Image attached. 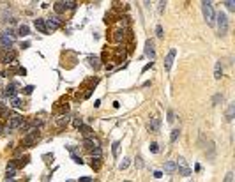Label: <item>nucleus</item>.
I'll list each match as a JSON object with an SVG mask.
<instances>
[{"label":"nucleus","mask_w":235,"mask_h":182,"mask_svg":"<svg viewBox=\"0 0 235 182\" xmlns=\"http://www.w3.org/2000/svg\"><path fill=\"white\" fill-rule=\"evenodd\" d=\"M0 46H2V50L4 51H9L12 48V37L4 32L2 35H0Z\"/></svg>","instance_id":"6"},{"label":"nucleus","mask_w":235,"mask_h":182,"mask_svg":"<svg viewBox=\"0 0 235 182\" xmlns=\"http://www.w3.org/2000/svg\"><path fill=\"white\" fill-rule=\"evenodd\" d=\"M232 179H233V173H232V171H228V173L224 175V180H223V182H232Z\"/></svg>","instance_id":"40"},{"label":"nucleus","mask_w":235,"mask_h":182,"mask_svg":"<svg viewBox=\"0 0 235 182\" xmlns=\"http://www.w3.org/2000/svg\"><path fill=\"white\" fill-rule=\"evenodd\" d=\"M88 64H90L94 69H99V67H101V60H99V57H88Z\"/></svg>","instance_id":"20"},{"label":"nucleus","mask_w":235,"mask_h":182,"mask_svg":"<svg viewBox=\"0 0 235 182\" xmlns=\"http://www.w3.org/2000/svg\"><path fill=\"white\" fill-rule=\"evenodd\" d=\"M23 117H20V115H12L11 119H9V122H7V126H6V129H4V133H11L12 129H18V127L23 124Z\"/></svg>","instance_id":"5"},{"label":"nucleus","mask_w":235,"mask_h":182,"mask_svg":"<svg viewBox=\"0 0 235 182\" xmlns=\"http://www.w3.org/2000/svg\"><path fill=\"white\" fill-rule=\"evenodd\" d=\"M219 101H223V94H216V96H214V97H212V105L216 106Z\"/></svg>","instance_id":"33"},{"label":"nucleus","mask_w":235,"mask_h":182,"mask_svg":"<svg viewBox=\"0 0 235 182\" xmlns=\"http://www.w3.org/2000/svg\"><path fill=\"white\" fill-rule=\"evenodd\" d=\"M159 127H161V119H159V117H152V119L147 122V129L150 133H159Z\"/></svg>","instance_id":"7"},{"label":"nucleus","mask_w":235,"mask_h":182,"mask_svg":"<svg viewBox=\"0 0 235 182\" xmlns=\"http://www.w3.org/2000/svg\"><path fill=\"white\" fill-rule=\"evenodd\" d=\"M90 166H92V170L97 171L99 168H101V157H92V163H90Z\"/></svg>","instance_id":"24"},{"label":"nucleus","mask_w":235,"mask_h":182,"mask_svg":"<svg viewBox=\"0 0 235 182\" xmlns=\"http://www.w3.org/2000/svg\"><path fill=\"white\" fill-rule=\"evenodd\" d=\"M66 182H74V180H66Z\"/></svg>","instance_id":"50"},{"label":"nucleus","mask_w":235,"mask_h":182,"mask_svg":"<svg viewBox=\"0 0 235 182\" xmlns=\"http://www.w3.org/2000/svg\"><path fill=\"white\" fill-rule=\"evenodd\" d=\"M53 9H55V12H57V14L64 12V11H66V2H55V4H53Z\"/></svg>","instance_id":"18"},{"label":"nucleus","mask_w":235,"mask_h":182,"mask_svg":"<svg viewBox=\"0 0 235 182\" xmlns=\"http://www.w3.org/2000/svg\"><path fill=\"white\" fill-rule=\"evenodd\" d=\"M12 105H14V108H23V101L14 99V101H12Z\"/></svg>","instance_id":"39"},{"label":"nucleus","mask_w":235,"mask_h":182,"mask_svg":"<svg viewBox=\"0 0 235 182\" xmlns=\"http://www.w3.org/2000/svg\"><path fill=\"white\" fill-rule=\"evenodd\" d=\"M37 140H39V129H30V131L23 136L21 143L25 145V147H32V145L37 143Z\"/></svg>","instance_id":"3"},{"label":"nucleus","mask_w":235,"mask_h":182,"mask_svg":"<svg viewBox=\"0 0 235 182\" xmlns=\"http://www.w3.org/2000/svg\"><path fill=\"white\" fill-rule=\"evenodd\" d=\"M4 129H6V126H2V124H0V134L4 133Z\"/></svg>","instance_id":"48"},{"label":"nucleus","mask_w":235,"mask_h":182,"mask_svg":"<svg viewBox=\"0 0 235 182\" xmlns=\"http://www.w3.org/2000/svg\"><path fill=\"white\" fill-rule=\"evenodd\" d=\"M32 92H34V87H32V85H27V87H25V88H23V94H32Z\"/></svg>","instance_id":"36"},{"label":"nucleus","mask_w":235,"mask_h":182,"mask_svg":"<svg viewBox=\"0 0 235 182\" xmlns=\"http://www.w3.org/2000/svg\"><path fill=\"white\" fill-rule=\"evenodd\" d=\"M202 11H203V18H205L207 25L214 27L216 25V11H214L212 2H202Z\"/></svg>","instance_id":"1"},{"label":"nucleus","mask_w":235,"mask_h":182,"mask_svg":"<svg viewBox=\"0 0 235 182\" xmlns=\"http://www.w3.org/2000/svg\"><path fill=\"white\" fill-rule=\"evenodd\" d=\"M145 55L150 58V62L156 58V50H154V41L152 39H147V41H145Z\"/></svg>","instance_id":"8"},{"label":"nucleus","mask_w":235,"mask_h":182,"mask_svg":"<svg viewBox=\"0 0 235 182\" xmlns=\"http://www.w3.org/2000/svg\"><path fill=\"white\" fill-rule=\"evenodd\" d=\"M148 150H150L152 154H157V152H159V145L156 143V142H152V143H150V147H148Z\"/></svg>","instance_id":"31"},{"label":"nucleus","mask_w":235,"mask_h":182,"mask_svg":"<svg viewBox=\"0 0 235 182\" xmlns=\"http://www.w3.org/2000/svg\"><path fill=\"white\" fill-rule=\"evenodd\" d=\"M113 35H111V41H115V43H122L124 39H126V30L124 28H117V30H113Z\"/></svg>","instance_id":"12"},{"label":"nucleus","mask_w":235,"mask_h":182,"mask_svg":"<svg viewBox=\"0 0 235 182\" xmlns=\"http://www.w3.org/2000/svg\"><path fill=\"white\" fill-rule=\"evenodd\" d=\"M164 6H166V2H159V7H157V11H159V14L164 11Z\"/></svg>","instance_id":"42"},{"label":"nucleus","mask_w":235,"mask_h":182,"mask_svg":"<svg viewBox=\"0 0 235 182\" xmlns=\"http://www.w3.org/2000/svg\"><path fill=\"white\" fill-rule=\"evenodd\" d=\"M90 154H92V157H101V149H99V147H96V149L90 150Z\"/></svg>","instance_id":"34"},{"label":"nucleus","mask_w":235,"mask_h":182,"mask_svg":"<svg viewBox=\"0 0 235 182\" xmlns=\"http://www.w3.org/2000/svg\"><path fill=\"white\" fill-rule=\"evenodd\" d=\"M154 177H156V179H161V177H163V173H161V171H154Z\"/></svg>","instance_id":"46"},{"label":"nucleus","mask_w":235,"mask_h":182,"mask_svg":"<svg viewBox=\"0 0 235 182\" xmlns=\"http://www.w3.org/2000/svg\"><path fill=\"white\" fill-rule=\"evenodd\" d=\"M156 35H157V37H163V35H164V34H163V27H161V25L156 27Z\"/></svg>","instance_id":"37"},{"label":"nucleus","mask_w":235,"mask_h":182,"mask_svg":"<svg viewBox=\"0 0 235 182\" xmlns=\"http://www.w3.org/2000/svg\"><path fill=\"white\" fill-rule=\"evenodd\" d=\"M67 120H69V117H67V115H62L60 119L57 120V124H59V127H62V126H66V124H67Z\"/></svg>","instance_id":"30"},{"label":"nucleus","mask_w":235,"mask_h":182,"mask_svg":"<svg viewBox=\"0 0 235 182\" xmlns=\"http://www.w3.org/2000/svg\"><path fill=\"white\" fill-rule=\"evenodd\" d=\"M6 182H16L14 179H6Z\"/></svg>","instance_id":"49"},{"label":"nucleus","mask_w":235,"mask_h":182,"mask_svg":"<svg viewBox=\"0 0 235 182\" xmlns=\"http://www.w3.org/2000/svg\"><path fill=\"white\" fill-rule=\"evenodd\" d=\"M179 134H181V131H179V129H173V131H172V134H170V142H172V143H175V142H177V138H179Z\"/></svg>","instance_id":"26"},{"label":"nucleus","mask_w":235,"mask_h":182,"mask_svg":"<svg viewBox=\"0 0 235 182\" xmlns=\"http://www.w3.org/2000/svg\"><path fill=\"white\" fill-rule=\"evenodd\" d=\"M83 147H85L87 150H92V149H96V143H94L92 138H85V142H83Z\"/></svg>","instance_id":"23"},{"label":"nucleus","mask_w":235,"mask_h":182,"mask_svg":"<svg viewBox=\"0 0 235 182\" xmlns=\"http://www.w3.org/2000/svg\"><path fill=\"white\" fill-rule=\"evenodd\" d=\"M136 166H138V168H142V166H143V163H142V159H140V157L136 159Z\"/></svg>","instance_id":"47"},{"label":"nucleus","mask_w":235,"mask_h":182,"mask_svg":"<svg viewBox=\"0 0 235 182\" xmlns=\"http://www.w3.org/2000/svg\"><path fill=\"white\" fill-rule=\"evenodd\" d=\"M152 66H154V62H148V64H147V66H145V67H143L142 71L145 72V71H147V69H150V67H152Z\"/></svg>","instance_id":"45"},{"label":"nucleus","mask_w":235,"mask_h":182,"mask_svg":"<svg viewBox=\"0 0 235 182\" xmlns=\"http://www.w3.org/2000/svg\"><path fill=\"white\" fill-rule=\"evenodd\" d=\"M78 182H92V179H90V177H82Z\"/></svg>","instance_id":"44"},{"label":"nucleus","mask_w":235,"mask_h":182,"mask_svg":"<svg viewBox=\"0 0 235 182\" xmlns=\"http://www.w3.org/2000/svg\"><path fill=\"white\" fill-rule=\"evenodd\" d=\"M34 25L37 28L41 34H48V28H46V21H44L43 18H37V20H34Z\"/></svg>","instance_id":"13"},{"label":"nucleus","mask_w":235,"mask_h":182,"mask_svg":"<svg viewBox=\"0 0 235 182\" xmlns=\"http://www.w3.org/2000/svg\"><path fill=\"white\" fill-rule=\"evenodd\" d=\"M80 131H82V134L85 136V138H92V127H88V126H82L80 127Z\"/></svg>","instance_id":"19"},{"label":"nucleus","mask_w":235,"mask_h":182,"mask_svg":"<svg viewBox=\"0 0 235 182\" xmlns=\"http://www.w3.org/2000/svg\"><path fill=\"white\" fill-rule=\"evenodd\" d=\"M16 35H21V37L28 35V27H27V25H20V28H18V34H16Z\"/></svg>","instance_id":"25"},{"label":"nucleus","mask_w":235,"mask_h":182,"mask_svg":"<svg viewBox=\"0 0 235 182\" xmlns=\"http://www.w3.org/2000/svg\"><path fill=\"white\" fill-rule=\"evenodd\" d=\"M233 115H235V103H230L228 110H226V120L232 122V120H233Z\"/></svg>","instance_id":"17"},{"label":"nucleus","mask_w":235,"mask_h":182,"mask_svg":"<svg viewBox=\"0 0 235 182\" xmlns=\"http://www.w3.org/2000/svg\"><path fill=\"white\" fill-rule=\"evenodd\" d=\"M46 21V28H48V32L49 30H57V28L60 27V18L59 16H51L48 18V20H44Z\"/></svg>","instance_id":"9"},{"label":"nucleus","mask_w":235,"mask_h":182,"mask_svg":"<svg viewBox=\"0 0 235 182\" xmlns=\"http://www.w3.org/2000/svg\"><path fill=\"white\" fill-rule=\"evenodd\" d=\"M175 168L179 170V173H181L182 177H189L191 175V168L187 166V163H186L184 157H179V159L175 161Z\"/></svg>","instance_id":"4"},{"label":"nucleus","mask_w":235,"mask_h":182,"mask_svg":"<svg viewBox=\"0 0 235 182\" xmlns=\"http://www.w3.org/2000/svg\"><path fill=\"white\" fill-rule=\"evenodd\" d=\"M129 163H131V159H129V157H124V159H122V163L119 165V168H120V170H126L127 166H129Z\"/></svg>","instance_id":"29"},{"label":"nucleus","mask_w":235,"mask_h":182,"mask_svg":"<svg viewBox=\"0 0 235 182\" xmlns=\"http://www.w3.org/2000/svg\"><path fill=\"white\" fill-rule=\"evenodd\" d=\"M82 126H83V119H82V117H76V119H74V127L80 129Z\"/></svg>","instance_id":"35"},{"label":"nucleus","mask_w":235,"mask_h":182,"mask_svg":"<svg viewBox=\"0 0 235 182\" xmlns=\"http://www.w3.org/2000/svg\"><path fill=\"white\" fill-rule=\"evenodd\" d=\"M71 157H73V161H74L76 165H83V159H82V157H80V156H76V154H74V152H73V154H71Z\"/></svg>","instance_id":"32"},{"label":"nucleus","mask_w":235,"mask_h":182,"mask_svg":"<svg viewBox=\"0 0 235 182\" xmlns=\"http://www.w3.org/2000/svg\"><path fill=\"white\" fill-rule=\"evenodd\" d=\"M126 58V51L122 50V48H119V50L115 51V62H122Z\"/></svg>","instance_id":"21"},{"label":"nucleus","mask_w":235,"mask_h":182,"mask_svg":"<svg viewBox=\"0 0 235 182\" xmlns=\"http://www.w3.org/2000/svg\"><path fill=\"white\" fill-rule=\"evenodd\" d=\"M173 120H175V113L172 110H168V122L170 124H173Z\"/></svg>","instance_id":"38"},{"label":"nucleus","mask_w":235,"mask_h":182,"mask_svg":"<svg viewBox=\"0 0 235 182\" xmlns=\"http://www.w3.org/2000/svg\"><path fill=\"white\" fill-rule=\"evenodd\" d=\"M18 74L25 76V74H27V69H25V67H20V69H18Z\"/></svg>","instance_id":"43"},{"label":"nucleus","mask_w":235,"mask_h":182,"mask_svg":"<svg viewBox=\"0 0 235 182\" xmlns=\"http://www.w3.org/2000/svg\"><path fill=\"white\" fill-rule=\"evenodd\" d=\"M175 55H177V50H175V48H172V50L168 51L166 58H164V69H166V71H170V69H172V66H173V60H175Z\"/></svg>","instance_id":"10"},{"label":"nucleus","mask_w":235,"mask_h":182,"mask_svg":"<svg viewBox=\"0 0 235 182\" xmlns=\"http://www.w3.org/2000/svg\"><path fill=\"white\" fill-rule=\"evenodd\" d=\"M175 170H177V168H175V161H168V163L164 165V171H166V173H170V175H172Z\"/></svg>","instance_id":"22"},{"label":"nucleus","mask_w":235,"mask_h":182,"mask_svg":"<svg viewBox=\"0 0 235 182\" xmlns=\"http://www.w3.org/2000/svg\"><path fill=\"white\" fill-rule=\"evenodd\" d=\"M4 94H6V97H9V99H16L18 85H16V83H11V85H7L6 90H4Z\"/></svg>","instance_id":"11"},{"label":"nucleus","mask_w":235,"mask_h":182,"mask_svg":"<svg viewBox=\"0 0 235 182\" xmlns=\"http://www.w3.org/2000/svg\"><path fill=\"white\" fill-rule=\"evenodd\" d=\"M223 4L226 6V9H228V11H235V2H233V0H224Z\"/></svg>","instance_id":"28"},{"label":"nucleus","mask_w":235,"mask_h":182,"mask_svg":"<svg viewBox=\"0 0 235 182\" xmlns=\"http://www.w3.org/2000/svg\"><path fill=\"white\" fill-rule=\"evenodd\" d=\"M76 7V2H66V9H74Z\"/></svg>","instance_id":"41"},{"label":"nucleus","mask_w":235,"mask_h":182,"mask_svg":"<svg viewBox=\"0 0 235 182\" xmlns=\"http://www.w3.org/2000/svg\"><path fill=\"white\" fill-rule=\"evenodd\" d=\"M14 57H16V55H14L11 50H9V51H2V53H0V62H2V64H9Z\"/></svg>","instance_id":"14"},{"label":"nucleus","mask_w":235,"mask_h":182,"mask_svg":"<svg viewBox=\"0 0 235 182\" xmlns=\"http://www.w3.org/2000/svg\"><path fill=\"white\" fill-rule=\"evenodd\" d=\"M216 21H218V32H219V35H226V32H228V27H230L228 16H226V14L221 11V12H218V14H216Z\"/></svg>","instance_id":"2"},{"label":"nucleus","mask_w":235,"mask_h":182,"mask_svg":"<svg viewBox=\"0 0 235 182\" xmlns=\"http://www.w3.org/2000/svg\"><path fill=\"white\" fill-rule=\"evenodd\" d=\"M14 175H16V165L9 161V165L6 168V179H14Z\"/></svg>","instance_id":"15"},{"label":"nucleus","mask_w":235,"mask_h":182,"mask_svg":"<svg viewBox=\"0 0 235 182\" xmlns=\"http://www.w3.org/2000/svg\"><path fill=\"white\" fill-rule=\"evenodd\" d=\"M221 76H223V62L218 60L216 62V67H214V78H216V80H221Z\"/></svg>","instance_id":"16"},{"label":"nucleus","mask_w":235,"mask_h":182,"mask_svg":"<svg viewBox=\"0 0 235 182\" xmlns=\"http://www.w3.org/2000/svg\"><path fill=\"white\" fill-rule=\"evenodd\" d=\"M119 147H120V142H115L113 147H111V154H113V157H119Z\"/></svg>","instance_id":"27"}]
</instances>
